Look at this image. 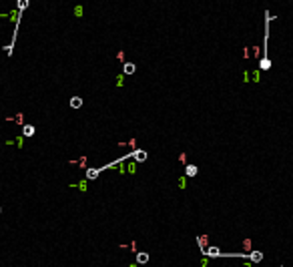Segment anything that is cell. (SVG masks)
I'll list each match as a JSON object with an SVG mask.
<instances>
[{
	"instance_id": "obj_1",
	"label": "cell",
	"mask_w": 293,
	"mask_h": 267,
	"mask_svg": "<svg viewBox=\"0 0 293 267\" xmlns=\"http://www.w3.org/2000/svg\"><path fill=\"white\" fill-rule=\"evenodd\" d=\"M70 107H73V109H80V107H82V99H80V96H73V99H70Z\"/></svg>"
},
{
	"instance_id": "obj_2",
	"label": "cell",
	"mask_w": 293,
	"mask_h": 267,
	"mask_svg": "<svg viewBox=\"0 0 293 267\" xmlns=\"http://www.w3.org/2000/svg\"><path fill=\"white\" fill-rule=\"evenodd\" d=\"M22 131H24V137H32V135H34V127L32 125H26Z\"/></svg>"
},
{
	"instance_id": "obj_3",
	"label": "cell",
	"mask_w": 293,
	"mask_h": 267,
	"mask_svg": "<svg viewBox=\"0 0 293 267\" xmlns=\"http://www.w3.org/2000/svg\"><path fill=\"white\" fill-rule=\"evenodd\" d=\"M147 261H149L147 253H137V263H147Z\"/></svg>"
},
{
	"instance_id": "obj_4",
	"label": "cell",
	"mask_w": 293,
	"mask_h": 267,
	"mask_svg": "<svg viewBox=\"0 0 293 267\" xmlns=\"http://www.w3.org/2000/svg\"><path fill=\"white\" fill-rule=\"evenodd\" d=\"M87 177H88V179H96V177H99V169H88Z\"/></svg>"
},
{
	"instance_id": "obj_5",
	"label": "cell",
	"mask_w": 293,
	"mask_h": 267,
	"mask_svg": "<svg viewBox=\"0 0 293 267\" xmlns=\"http://www.w3.org/2000/svg\"><path fill=\"white\" fill-rule=\"evenodd\" d=\"M135 159H137V161H145L147 159V153L145 151H135Z\"/></svg>"
},
{
	"instance_id": "obj_6",
	"label": "cell",
	"mask_w": 293,
	"mask_h": 267,
	"mask_svg": "<svg viewBox=\"0 0 293 267\" xmlns=\"http://www.w3.org/2000/svg\"><path fill=\"white\" fill-rule=\"evenodd\" d=\"M125 73L127 74H133L135 73V65H133V62H127V65H125Z\"/></svg>"
},
{
	"instance_id": "obj_7",
	"label": "cell",
	"mask_w": 293,
	"mask_h": 267,
	"mask_svg": "<svg viewBox=\"0 0 293 267\" xmlns=\"http://www.w3.org/2000/svg\"><path fill=\"white\" fill-rule=\"evenodd\" d=\"M187 175H189V177L197 175V167H195V165H189V167H187Z\"/></svg>"
},
{
	"instance_id": "obj_8",
	"label": "cell",
	"mask_w": 293,
	"mask_h": 267,
	"mask_svg": "<svg viewBox=\"0 0 293 267\" xmlns=\"http://www.w3.org/2000/svg\"><path fill=\"white\" fill-rule=\"evenodd\" d=\"M251 259H253V261H261V259H263V255H261V253H253V255H251Z\"/></svg>"
},
{
	"instance_id": "obj_9",
	"label": "cell",
	"mask_w": 293,
	"mask_h": 267,
	"mask_svg": "<svg viewBox=\"0 0 293 267\" xmlns=\"http://www.w3.org/2000/svg\"><path fill=\"white\" fill-rule=\"evenodd\" d=\"M207 253H209V255H219V251H217V247H211V249H209V251H207Z\"/></svg>"
}]
</instances>
